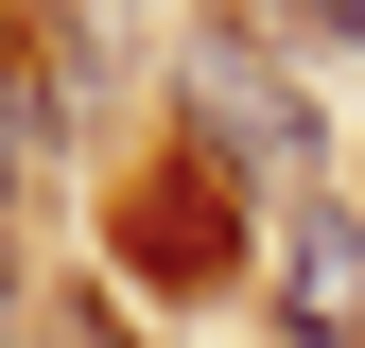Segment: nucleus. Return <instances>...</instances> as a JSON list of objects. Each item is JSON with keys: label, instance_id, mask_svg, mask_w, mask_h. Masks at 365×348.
I'll use <instances>...</instances> for the list:
<instances>
[{"label": "nucleus", "instance_id": "obj_3", "mask_svg": "<svg viewBox=\"0 0 365 348\" xmlns=\"http://www.w3.org/2000/svg\"><path fill=\"white\" fill-rule=\"evenodd\" d=\"M192 140H209V157L261 140V174H313V105L244 53V35H209V53H192ZM226 174H244V157H226Z\"/></svg>", "mask_w": 365, "mask_h": 348}, {"label": "nucleus", "instance_id": "obj_6", "mask_svg": "<svg viewBox=\"0 0 365 348\" xmlns=\"http://www.w3.org/2000/svg\"><path fill=\"white\" fill-rule=\"evenodd\" d=\"M296 35H365V0H296Z\"/></svg>", "mask_w": 365, "mask_h": 348}, {"label": "nucleus", "instance_id": "obj_1", "mask_svg": "<svg viewBox=\"0 0 365 348\" xmlns=\"http://www.w3.org/2000/svg\"><path fill=\"white\" fill-rule=\"evenodd\" d=\"M105 244L140 261L157 296H192V279H226V261H244V174H226L209 140H174V157L140 174V192L105 209Z\"/></svg>", "mask_w": 365, "mask_h": 348}, {"label": "nucleus", "instance_id": "obj_2", "mask_svg": "<svg viewBox=\"0 0 365 348\" xmlns=\"http://www.w3.org/2000/svg\"><path fill=\"white\" fill-rule=\"evenodd\" d=\"M279 331L296 348H365V209H331V192L279 209Z\"/></svg>", "mask_w": 365, "mask_h": 348}, {"label": "nucleus", "instance_id": "obj_5", "mask_svg": "<svg viewBox=\"0 0 365 348\" xmlns=\"http://www.w3.org/2000/svg\"><path fill=\"white\" fill-rule=\"evenodd\" d=\"M53 348H122V314L105 296H53Z\"/></svg>", "mask_w": 365, "mask_h": 348}, {"label": "nucleus", "instance_id": "obj_7", "mask_svg": "<svg viewBox=\"0 0 365 348\" xmlns=\"http://www.w3.org/2000/svg\"><path fill=\"white\" fill-rule=\"evenodd\" d=\"M0 314H18V244H0Z\"/></svg>", "mask_w": 365, "mask_h": 348}, {"label": "nucleus", "instance_id": "obj_4", "mask_svg": "<svg viewBox=\"0 0 365 348\" xmlns=\"http://www.w3.org/2000/svg\"><path fill=\"white\" fill-rule=\"evenodd\" d=\"M70 174V87H53V53H0V209H35Z\"/></svg>", "mask_w": 365, "mask_h": 348}, {"label": "nucleus", "instance_id": "obj_8", "mask_svg": "<svg viewBox=\"0 0 365 348\" xmlns=\"http://www.w3.org/2000/svg\"><path fill=\"white\" fill-rule=\"evenodd\" d=\"M0 53H18V35H0Z\"/></svg>", "mask_w": 365, "mask_h": 348}]
</instances>
